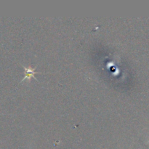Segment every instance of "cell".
<instances>
[{
  "label": "cell",
  "mask_w": 149,
  "mask_h": 149,
  "mask_svg": "<svg viewBox=\"0 0 149 149\" xmlns=\"http://www.w3.org/2000/svg\"><path fill=\"white\" fill-rule=\"evenodd\" d=\"M23 68H24L25 70V77L24 78L21 80V82L24 81L25 79H29V81H30L31 78H34L35 79H36L35 78L34 75L36 74H40V72H38V71H35V70H36V68H31V67H28L27 68V67L23 66Z\"/></svg>",
  "instance_id": "obj_1"
}]
</instances>
